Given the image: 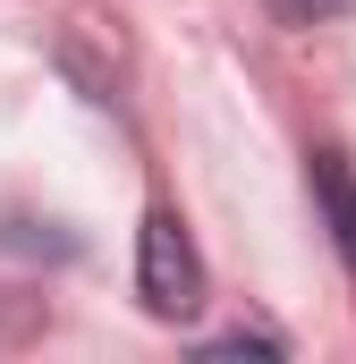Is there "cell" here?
<instances>
[{
    "mask_svg": "<svg viewBox=\"0 0 356 364\" xmlns=\"http://www.w3.org/2000/svg\"><path fill=\"white\" fill-rule=\"evenodd\" d=\"M136 296L162 322H187L204 305V263H195V237H187V220L170 203H153L145 229H136Z\"/></svg>",
    "mask_w": 356,
    "mask_h": 364,
    "instance_id": "obj_1",
    "label": "cell"
},
{
    "mask_svg": "<svg viewBox=\"0 0 356 364\" xmlns=\"http://www.w3.org/2000/svg\"><path fill=\"white\" fill-rule=\"evenodd\" d=\"M314 203H323V229H331V246H340V263L356 272V170L348 153H314Z\"/></svg>",
    "mask_w": 356,
    "mask_h": 364,
    "instance_id": "obj_2",
    "label": "cell"
},
{
    "mask_svg": "<svg viewBox=\"0 0 356 364\" xmlns=\"http://www.w3.org/2000/svg\"><path fill=\"white\" fill-rule=\"evenodd\" d=\"M204 356H288V339H280V331H246V322H238V331L204 339Z\"/></svg>",
    "mask_w": 356,
    "mask_h": 364,
    "instance_id": "obj_3",
    "label": "cell"
},
{
    "mask_svg": "<svg viewBox=\"0 0 356 364\" xmlns=\"http://www.w3.org/2000/svg\"><path fill=\"white\" fill-rule=\"evenodd\" d=\"M280 26H331V17H348L356 0H263Z\"/></svg>",
    "mask_w": 356,
    "mask_h": 364,
    "instance_id": "obj_4",
    "label": "cell"
}]
</instances>
